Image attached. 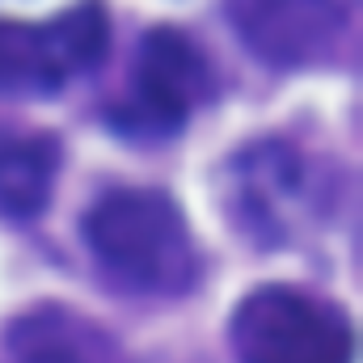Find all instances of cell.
Here are the masks:
<instances>
[{
	"instance_id": "obj_1",
	"label": "cell",
	"mask_w": 363,
	"mask_h": 363,
	"mask_svg": "<svg viewBox=\"0 0 363 363\" xmlns=\"http://www.w3.org/2000/svg\"><path fill=\"white\" fill-rule=\"evenodd\" d=\"M85 245L110 283L135 296H182L199 279V250L165 190L114 186L85 211Z\"/></svg>"
},
{
	"instance_id": "obj_2",
	"label": "cell",
	"mask_w": 363,
	"mask_h": 363,
	"mask_svg": "<svg viewBox=\"0 0 363 363\" xmlns=\"http://www.w3.org/2000/svg\"><path fill=\"white\" fill-rule=\"evenodd\" d=\"M237 363H351L355 334L347 317L296 287H258L233 313Z\"/></svg>"
},
{
	"instance_id": "obj_3",
	"label": "cell",
	"mask_w": 363,
	"mask_h": 363,
	"mask_svg": "<svg viewBox=\"0 0 363 363\" xmlns=\"http://www.w3.org/2000/svg\"><path fill=\"white\" fill-rule=\"evenodd\" d=\"M110 17L101 0H81L51 21H0V97H47L106 55Z\"/></svg>"
},
{
	"instance_id": "obj_4",
	"label": "cell",
	"mask_w": 363,
	"mask_h": 363,
	"mask_svg": "<svg viewBox=\"0 0 363 363\" xmlns=\"http://www.w3.org/2000/svg\"><path fill=\"white\" fill-rule=\"evenodd\" d=\"M211 93V72L203 51L174 26H157L144 34L131 93L123 106H114V123L135 135H174L194 114L199 101Z\"/></svg>"
},
{
	"instance_id": "obj_5",
	"label": "cell",
	"mask_w": 363,
	"mask_h": 363,
	"mask_svg": "<svg viewBox=\"0 0 363 363\" xmlns=\"http://www.w3.org/2000/svg\"><path fill=\"white\" fill-rule=\"evenodd\" d=\"M237 38L271 68H308L338 51L342 0H224Z\"/></svg>"
},
{
	"instance_id": "obj_6",
	"label": "cell",
	"mask_w": 363,
	"mask_h": 363,
	"mask_svg": "<svg viewBox=\"0 0 363 363\" xmlns=\"http://www.w3.org/2000/svg\"><path fill=\"white\" fill-rule=\"evenodd\" d=\"M304 161L287 144H254L233 157V216L258 241L279 245L291 228V207L304 199Z\"/></svg>"
},
{
	"instance_id": "obj_7",
	"label": "cell",
	"mask_w": 363,
	"mask_h": 363,
	"mask_svg": "<svg viewBox=\"0 0 363 363\" xmlns=\"http://www.w3.org/2000/svg\"><path fill=\"white\" fill-rule=\"evenodd\" d=\"M55 169H60L55 135L43 131L0 135V216L13 224L43 216L55 186Z\"/></svg>"
},
{
	"instance_id": "obj_8",
	"label": "cell",
	"mask_w": 363,
	"mask_h": 363,
	"mask_svg": "<svg viewBox=\"0 0 363 363\" xmlns=\"http://www.w3.org/2000/svg\"><path fill=\"white\" fill-rule=\"evenodd\" d=\"M0 363H101V338L77 313L38 308L9 325Z\"/></svg>"
}]
</instances>
